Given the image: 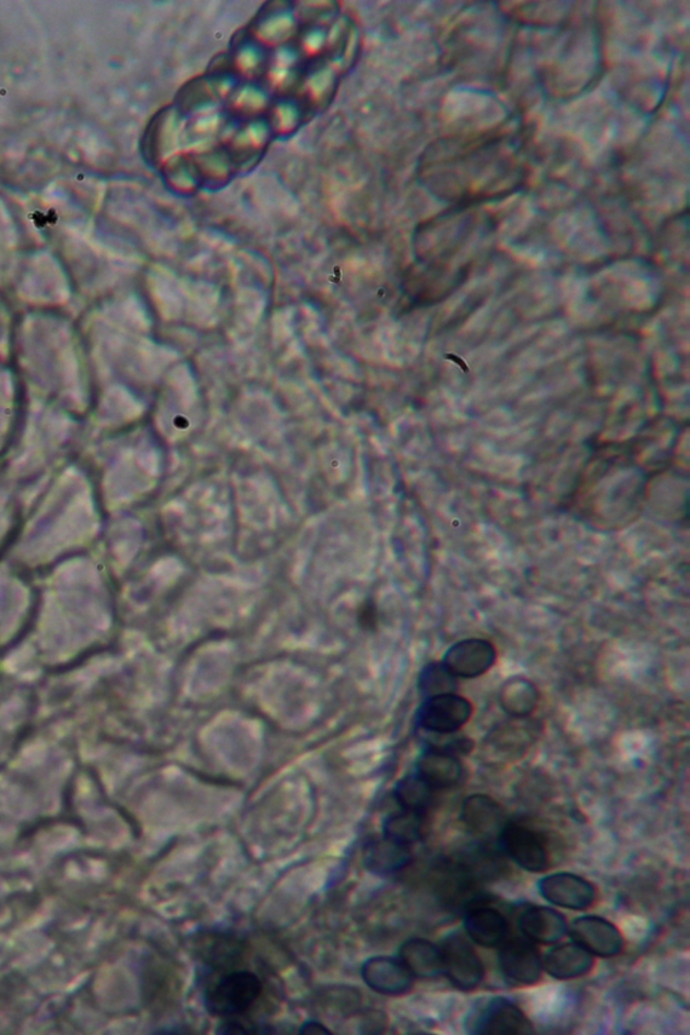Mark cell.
<instances>
[{
	"label": "cell",
	"instance_id": "ffe728a7",
	"mask_svg": "<svg viewBox=\"0 0 690 1035\" xmlns=\"http://www.w3.org/2000/svg\"><path fill=\"white\" fill-rule=\"evenodd\" d=\"M401 963L413 976L433 979L442 974L441 949L424 939H411L400 949Z\"/></svg>",
	"mask_w": 690,
	"mask_h": 1035
},
{
	"label": "cell",
	"instance_id": "4fadbf2b",
	"mask_svg": "<svg viewBox=\"0 0 690 1035\" xmlns=\"http://www.w3.org/2000/svg\"><path fill=\"white\" fill-rule=\"evenodd\" d=\"M436 890L442 904L451 908L469 906L476 899L473 872L460 862H442L436 871Z\"/></svg>",
	"mask_w": 690,
	"mask_h": 1035
},
{
	"label": "cell",
	"instance_id": "8992f818",
	"mask_svg": "<svg viewBox=\"0 0 690 1035\" xmlns=\"http://www.w3.org/2000/svg\"><path fill=\"white\" fill-rule=\"evenodd\" d=\"M476 1034H528L534 1033L532 1022L509 999L497 998L476 1011L469 1022Z\"/></svg>",
	"mask_w": 690,
	"mask_h": 1035
},
{
	"label": "cell",
	"instance_id": "30bf717a",
	"mask_svg": "<svg viewBox=\"0 0 690 1035\" xmlns=\"http://www.w3.org/2000/svg\"><path fill=\"white\" fill-rule=\"evenodd\" d=\"M539 891L550 904L584 911L594 904L596 890L594 884L574 873H555L539 882Z\"/></svg>",
	"mask_w": 690,
	"mask_h": 1035
},
{
	"label": "cell",
	"instance_id": "484cf974",
	"mask_svg": "<svg viewBox=\"0 0 690 1035\" xmlns=\"http://www.w3.org/2000/svg\"><path fill=\"white\" fill-rule=\"evenodd\" d=\"M301 1032L309 1033V1034L310 1033H314V1034L316 1033H324V1034L331 1033L330 1028H326L324 1027V1025H321V1023L314 1022V1021L305 1023L304 1027L301 1028Z\"/></svg>",
	"mask_w": 690,
	"mask_h": 1035
},
{
	"label": "cell",
	"instance_id": "7402d4cb",
	"mask_svg": "<svg viewBox=\"0 0 690 1035\" xmlns=\"http://www.w3.org/2000/svg\"><path fill=\"white\" fill-rule=\"evenodd\" d=\"M435 789L425 782L417 773L405 776L395 787L394 796L396 802L404 810L423 813L433 801Z\"/></svg>",
	"mask_w": 690,
	"mask_h": 1035
},
{
	"label": "cell",
	"instance_id": "cb8c5ba5",
	"mask_svg": "<svg viewBox=\"0 0 690 1035\" xmlns=\"http://www.w3.org/2000/svg\"><path fill=\"white\" fill-rule=\"evenodd\" d=\"M199 951L204 962L224 967L238 962L241 944L233 937L211 935L201 939Z\"/></svg>",
	"mask_w": 690,
	"mask_h": 1035
},
{
	"label": "cell",
	"instance_id": "ac0fdd59",
	"mask_svg": "<svg viewBox=\"0 0 690 1035\" xmlns=\"http://www.w3.org/2000/svg\"><path fill=\"white\" fill-rule=\"evenodd\" d=\"M594 957L583 947L563 944L554 949L545 959L544 967L550 976L560 980L576 979L594 968Z\"/></svg>",
	"mask_w": 690,
	"mask_h": 1035
},
{
	"label": "cell",
	"instance_id": "7a4b0ae2",
	"mask_svg": "<svg viewBox=\"0 0 690 1035\" xmlns=\"http://www.w3.org/2000/svg\"><path fill=\"white\" fill-rule=\"evenodd\" d=\"M261 992L262 982L252 972H233L206 994V1009L212 1015L233 1018L246 1013L261 997Z\"/></svg>",
	"mask_w": 690,
	"mask_h": 1035
},
{
	"label": "cell",
	"instance_id": "9a60e30c",
	"mask_svg": "<svg viewBox=\"0 0 690 1035\" xmlns=\"http://www.w3.org/2000/svg\"><path fill=\"white\" fill-rule=\"evenodd\" d=\"M364 860L368 871L377 876H393L411 865V847L383 836L366 845Z\"/></svg>",
	"mask_w": 690,
	"mask_h": 1035
},
{
	"label": "cell",
	"instance_id": "ba28073f",
	"mask_svg": "<svg viewBox=\"0 0 690 1035\" xmlns=\"http://www.w3.org/2000/svg\"><path fill=\"white\" fill-rule=\"evenodd\" d=\"M537 728L527 717H513L487 736L485 750L493 761H515L537 738Z\"/></svg>",
	"mask_w": 690,
	"mask_h": 1035
},
{
	"label": "cell",
	"instance_id": "52a82bcc",
	"mask_svg": "<svg viewBox=\"0 0 690 1035\" xmlns=\"http://www.w3.org/2000/svg\"><path fill=\"white\" fill-rule=\"evenodd\" d=\"M500 841L504 853L526 871L543 872L549 867L548 848L543 837L531 828L505 825L500 831Z\"/></svg>",
	"mask_w": 690,
	"mask_h": 1035
},
{
	"label": "cell",
	"instance_id": "5b68a950",
	"mask_svg": "<svg viewBox=\"0 0 690 1035\" xmlns=\"http://www.w3.org/2000/svg\"><path fill=\"white\" fill-rule=\"evenodd\" d=\"M497 657L493 643L483 638H468L448 649L441 664L453 677L471 680L490 671Z\"/></svg>",
	"mask_w": 690,
	"mask_h": 1035
},
{
	"label": "cell",
	"instance_id": "9c48e42d",
	"mask_svg": "<svg viewBox=\"0 0 690 1035\" xmlns=\"http://www.w3.org/2000/svg\"><path fill=\"white\" fill-rule=\"evenodd\" d=\"M571 936L574 942L586 952L600 957H614L622 952L623 936L606 918L586 916L572 924Z\"/></svg>",
	"mask_w": 690,
	"mask_h": 1035
},
{
	"label": "cell",
	"instance_id": "44dd1931",
	"mask_svg": "<svg viewBox=\"0 0 690 1035\" xmlns=\"http://www.w3.org/2000/svg\"><path fill=\"white\" fill-rule=\"evenodd\" d=\"M499 705L511 717H528L537 710L539 690L523 677L509 678L499 689Z\"/></svg>",
	"mask_w": 690,
	"mask_h": 1035
},
{
	"label": "cell",
	"instance_id": "3957f363",
	"mask_svg": "<svg viewBox=\"0 0 690 1035\" xmlns=\"http://www.w3.org/2000/svg\"><path fill=\"white\" fill-rule=\"evenodd\" d=\"M474 705L456 693L431 695L418 712V722L430 734L459 733L473 717Z\"/></svg>",
	"mask_w": 690,
	"mask_h": 1035
},
{
	"label": "cell",
	"instance_id": "2e32d148",
	"mask_svg": "<svg viewBox=\"0 0 690 1035\" xmlns=\"http://www.w3.org/2000/svg\"><path fill=\"white\" fill-rule=\"evenodd\" d=\"M520 927L523 933L540 944H556L567 935L566 918L550 907L534 906L522 914Z\"/></svg>",
	"mask_w": 690,
	"mask_h": 1035
},
{
	"label": "cell",
	"instance_id": "5bb4252c",
	"mask_svg": "<svg viewBox=\"0 0 690 1035\" xmlns=\"http://www.w3.org/2000/svg\"><path fill=\"white\" fill-rule=\"evenodd\" d=\"M462 820L475 835L493 836L503 830L504 810L492 797L474 795L463 802Z\"/></svg>",
	"mask_w": 690,
	"mask_h": 1035
},
{
	"label": "cell",
	"instance_id": "7c38bea8",
	"mask_svg": "<svg viewBox=\"0 0 690 1035\" xmlns=\"http://www.w3.org/2000/svg\"><path fill=\"white\" fill-rule=\"evenodd\" d=\"M505 979L520 986L536 985L543 974V960L536 948L525 941H510L499 954Z\"/></svg>",
	"mask_w": 690,
	"mask_h": 1035
},
{
	"label": "cell",
	"instance_id": "8fae6325",
	"mask_svg": "<svg viewBox=\"0 0 690 1035\" xmlns=\"http://www.w3.org/2000/svg\"><path fill=\"white\" fill-rule=\"evenodd\" d=\"M361 977L371 990L390 997L409 992L414 982V976L401 960L386 956L368 959L361 967Z\"/></svg>",
	"mask_w": 690,
	"mask_h": 1035
},
{
	"label": "cell",
	"instance_id": "277c9868",
	"mask_svg": "<svg viewBox=\"0 0 690 1035\" xmlns=\"http://www.w3.org/2000/svg\"><path fill=\"white\" fill-rule=\"evenodd\" d=\"M442 972L462 991H473L485 979V965L463 936L453 935L441 948Z\"/></svg>",
	"mask_w": 690,
	"mask_h": 1035
},
{
	"label": "cell",
	"instance_id": "d4e9b609",
	"mask_svg": "<svg viewBox=\"0 0 690 1035\" xmlns=\"http://www.w3.org/2000/svg\"><path fill=\"white\" fill-rule=\"evenodd\" d=\"M456 687V677H453L441 663L425 666L421 675H419V690L427 698L442 693H454Z\"/></svg>",
	"mask_w": 690,
	"mask_h": 1035
},
{
	"label": "cell",
	"instance_id": "603a6c76",
	"mask_svg": "<svg viewBox=\"0 0 690 1035\" xmlns=\"http://www.w3.org/2000/svg\"><path fill=\"white\" fill-rule=\"evenodd\" d=\"M424 830L423 813L411 812V810L390 816L383 825L384 836L409 847L423 837Z\"/></svg>",
	"mask_w": 690,
	"mask_h": 1035
},
{
	"label": "cell",
	"instance_id": "e0dca14e",
	"mask_svg": "<svg viewBox=\"0 0 690 1035\" xmlns=\"http://www.w3.org/2000/svg\"><path fill=\"white\" fill-rule=\"evenodd\" d=\"M465 929L477 944L496 948L503 944L509 933L508 919L492 907H475L465 918Z\"/></svg>",
	"mask_w": 690,
	"mask_h": 1035
},
{
	"label": "cell",
	"instance_id": "6da1fadb",
	"mask_svg": "<svg viewBox=\"0 0 690 1035\" xmlns=\"http://www.w3.org/2000/svg\"><path fill=\"white\" fill-rule=\"evenodd\" d=\"M522 151L511 132L452 138L431 147L424 172L437 195L468 206L515 191L526 176Z\"/></svg>",
	"mask_w": 690,
	"mask_h": 1035
},
{
	"label": "cell",
	"instance_id": "d6986e66",
	"mask_svg": "<svg viewBox=\"0 0 690 1035\" xmlns=\"http://www.w3.org/2000/svg\"><path fill=\"white\" fill-rule=\"evenodd\" d=\"M417 774L435 790L450 789L462 778L459 759L447 752L430 750L419 758Z\"/></svg>",
	"mask_w": 690,
	"mask_h": 1035
}]
</instances>
